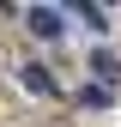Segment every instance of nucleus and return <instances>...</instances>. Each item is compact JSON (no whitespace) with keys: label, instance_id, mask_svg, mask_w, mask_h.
<instances>
[{"label":"nucleus","instance_id":"f257e3e1","mask_svg":"<svg viewBox=\"0 0 121 127\" xmlns=\"http://www.w3.org/2000/svg\"><path fill=\"white\" fill-rule=\"evenodd\" d=\"M24 24L36 30V36H67V30H60V12H55V6H30V12H24Z\"/></svg>","mask_w":121,"mask_h":127},{"label":"nucleus","instance_id":"f03ea898","mask_svg":"<svg viewBox=\"0 0 121 127\" xmlns=\"http://www.w3.org/2000/svg\"><path fill=\"white\" fill-rule=\"evenodd\" d=\"M18 79H24V91H36V97H49V91H55V73H49V67H36V61H30Z\"/></svg>","mask_w":121,"mask_h":127},{"label":"nucleus","instance_id":"7ed1b4c3","mask_svg":"<svg viewBox=\"0 0 121 127\" xmlns=\"http://www.w3.org/2000/svg\"><path fill=\"white\" fill-rule=\"evenodd\" d=\"M91 67H97V79H121V61L115 55H91Z\"/></svg>","mask_w":121,"mask_h":127}]
</instances>
